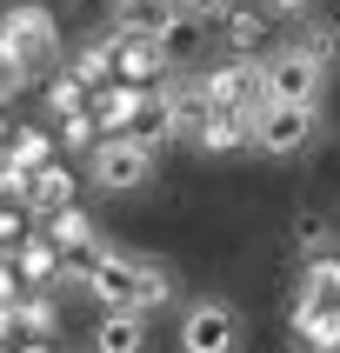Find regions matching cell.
<instances>
[{
    "mask_svg": "<svg viewBox=\"0 0 340 353\" xmlns=\"http://www.w3.org/2000/svg\"><path fill=\"white\" fill-rule=\"evenodd\" d=\"M154 147H140L134 134H100L87 147V180H94L100 194H140L147 180H154Z\"/></svg>",
    "mask_w": 340,
    "mask_h": 353,
    "instance_id": "cell-1",
    "label": "cell"
},
{
    "mask_svg": "<svg viewBox=\"0 0 340 353\" xmlns=\"http://www.w3.org/2000/svg\"><path fill=\"white\" fill-rule=\"evenodd\" d=\"M320 134V100H260L254 107V147L274 160H294Z\"/></svg>",
    "mask_w": 340,
    "mask_h": 353,
    "instance_id": "cell-2",
    "label": "cell"
},
{
    "mask_svg": "<svg viewBox=\"0 0 340 353\" xmlns=\"http://www.w3.org/2000/svg\"><path fill=\"white\" fill-rule=\"evenodd\" d=\"M234 347H240L234 300H220V294L180 300V353H234Z\"/></svg>",
    "mask_w": 340,
    "mask_h": 353,
    "instance_id": "cell-3",
    "label": "cell"
},
{
    "mask_svg": "<svg viewBox=\"0 0 340 353\" xmlns=\"http://www.w3.org/2000/svg\"><path fill=\"white\" fill-rule=\"evenodd\" d=\"M320 87H327V74L300 54L294 40L274 47V54H260V100H320Z\"/></svg>",
    "mask_w": 340,
    "mask_h": 353,
    "instance_id": "cell-4",
    "label": "cell"
},
{
    "mask_svg": "<svg viewBox=\"0 0 340 353\" xmlns=\"http://www.w3.org/2000/svg\"><path fill=\"white\" fill-rule=\"evenodd\" d=\"M0 47L14 60H27V67H40V60L60 47V27H54V14H47L40 0H20V7L0 14Z\"/></svg>",
    "mask_w": 340,
    "mask_h": 353,
    "instance_id": "cell-5",
    "label": "cell"
},
{
    "mask_svg": "<svg viewBox=\"0 0 340 353\" xmlns=\"http://www.w3.org/2000/svg\"><path fill=\"white\" fill-rule=\"evenodd\" d=\"M87 294L100 300V314H140V294H134V254H120V247H94L87 254V280H80Z\"/></svg>",
    "mask_w": 340,
    "mask_h": 353,
    "instance_id": "cell-6",
    "label": "cell"
},
{
    "mask_svg": "<svg viewBox=\"0 0 340 353\" xmlns=\"http://www.w3.org/2000/svg\"><path fill=\"white\" fill-rule=\"evenodd\" d=\"M200 100L207 107H260V54H234L214 74H200Z\"/></svg>",
    "mask_w": 340,
    "mask_h": 353,
    "instance_id": "cell-7",
    "label": "cell"
},
{
    "mask_svg": "<svg viewBox=\"0 0 340 353\" xmlns=\"http://www.w3.org/2000/svg\"><path fill=\"white\" fill-rule=\"evenodd\" d=\"M167 47L160 40H140V34H114V74L127 80V87H160L167 80Z\"/></svg>",
    "mask_w": 340,
    "mask_h": 353,
    "instance_id": "cell-8",
    "label": "cell"
},
{
    "mask_svg": "<svg viewBox=\"0 0 340 353\" xmlns=\"http://www.w3.org/2000/svg\"><path fill=\"white\" fill-rule=\"evenodd\" d=\"M134 294L140 314H160V307H180V274L167 254H134Z\"/></svg>",
    "mask_w": 340,
    "mask_h": 353,
    "instance_id": "cell-9",
    "label": "cell"
},
{
    "mask_svg": "<svg viewBox=\"0 0 340 353\" xmlns=\"http://www.w3.org/2000/svg\"><path fill=\"white\" fill-rule=\"evenodd\" d=\"M194 147L207 154H234V147H254V107H207Z\"/></svg>",
    "mask_w": 340,
    "mask_h": 353,
    "instance_id": "cell-10",
    "label": "cell"
},
{
    "mask_svg": "<svg viewBox=\"0 0 340 353\" xmlns=\"http://www.w3.org/2000/svg\"><path fill=\"white\" fill-rule=\"evenodd\" d=\"M14 274H20V287H27V294H34V287L47 294V287L60 280V247H54L47 234H27V240L14 247Z\"/></svg>",
    "mask_w": 340,
    "mask_h": 353,
    "instance_id": "cell-11",
    "label": "cell"
},
{
    "mask_svg": "<svg viewBox=\"0 0 340 353\" xmlns=\"http://www.w3.org/2000/svg\"><path fill=\"white\" fill-rule=\"evenodd\" d=\"M180 0H120L114 7V34H140V40H160L174 27Z\"/></svg>",
    "mask_w": 340,
    "mask_h": 353,
    "instance_id": "cell-12",
    "label": "cell"
},
{
    "mask_svg": "<svg viewBox=\"0 0 340 353\" xmlns=\"http://www.w3.org/2000/svg\"><path fill=\"white\" fill-rule=\"evenodd\" d=\"M127 134H134L140 147H154V154L174 140V107H167L160 87H140V107H134V120H127Z\"/></svg>",
    "mask_w": 340,
    "mask_h": 353,
    "instance_id": "cell-13",
    "label": "cell"
},
{
    "mask_svg": "<svg viewBox=\"0 0 340 353\" xmlns=\"http://www.w3.org/2000/svg\"><path fill=\"white\" fill-rule=\"evenodd\" d=\"M134 107H140V87H127V80H114V87H94V94H87V114H94L100 134H127Z\"/></svg>",
    "mask_w": 340,
    "mask_h": 353,
    "instance_id": "cell-14",
    "label": "cell"
},
{
    "mask_svg": "<svg viewBox=\"0 0 340 353\" xmlns=\"http://www.w3.org/2000/svg\"><path fill=\"white\" fill-rule=\"evenodd\" d=\"M47 240L60 247V260H80V254L100 247V227L80 214V207H60V214H47Z\"/></svg>",
    "mask_w": 340,
    "mask_h": 353,
    "instance_id": "cell-15",
    "label": "cell"
},
{
    "mask_svg": "<svg viewBox=\"0 0 340 353\" xmlns=\"http://www.w3.org/2000/svg\"><path fill=\"white\" fill-rule=\"evenodd\" d=\"M294 340L314 353H340V307H307L294 300Z\"/></svg>",
    "mask_w": 340,
    "mask_h": 353,
    "instance_id": "cell-16",
    "label": "cell"
},
{
    "mask_svg": "<svg viewBox=\"0 0 340 353\" xmlns=\"http://www.w3.org/2000/svg\"><path fill=\"white\" fill-rule=\"evenodd\" d=\"M300 300L307 307H340V254H307L300 260Z\"/></svg>",
    "mask_w": 340,
    "mask_h": 353,
    "instance_id": "cell-17",
    "label": "cell"
},
{
    "mask_svg": "<svg viewBox=\"0 0 340 353\" xmlns=\"http://www.w3.org/2000/svg\"><path fill=\"white\" fill-rule=\"evenodd\" d=\"M147 347V314H100V327H94V353H140Z\"/></svg>",
    "mask_w": 340,
    "mask_h": 353,
    "instance_id": "cell-18",
    "label": "cell"
},
{
    "mask_svg": "<svg viewBox=\"0 0 340 353\" xmlns=\"http://www.w3.org/2000/svg\"><path fill=\"white\" fill-rule=\"evenodd\" d=\"M294 47H300L307 60H314L320 74H334V67H340V20L307 14V20H300V34H294Z\"/></svg>",
    "mask_w": 340,
    "mask_h": 353,
    "instance_id": "cell-19",
    "label": "cell"
},
{
    "mask_svg": "<svg viewBox=\"0 0 340 353\" xmlns=\"http://www.w3.org/2000/svg\"><path fill=\"white\" fill-rule=\"evenodd\" d=\"M7 320H14V334H20V340H54L60 307H54L47 294H20L14 307H7Z\"/></svg>",
    "mask_w": 340,
    "mask_h": 353,
    "instance_id": "cell-20",
    "label": "cell"
},
{
    "mask_svg": "<svg viewBox=\"0 0 340 353\" xmlns=\"http://www.w3.org/2000/svg\"><path fill=\"white\" fill-rule=\"evenodd\" d=\"M60 207H74V174L47 160V167L34 174V194H27V214H60Z\"/></svg>",
    "mask_w": 340,
    "mask_h": 353,
    "instance_id": "cell-21",
    "label": "cell"
},
{
    "mask_svg": "<svg viewBox=\"0 0 340 353\" xmlns=\"http://www.w3.org/2000/svg\"><path fill=\"white\" fill-rule=\"evenodd\" d=\"M220 34H227V47H234V54H254L260 40H267V14H260V7H247V0H234V7L220 14Z\"/></svg>",
    "mask_w": 340,
    "mask_h": 353,
    "instance_id": "cell-22",
    "label": "cell"
},
{
    "mask_svg": "<svg viewBox=\"0 0 340 353\" xmlns=\"http://www.w3.org/2000/svg\"><path fill=\"white\" fill-rule=\"evenodd\" d=\"M67 74H74L87 94H94V87H107V74H114V34H107V40H94V47H80Z\"/></svg>",
    "mask_w": 340,
    "mask_h": 353,
    "instance_id": "cell-23",
    "label": "cell"
},
{
    "mask_svg": "<svg viewBox=\"0 0 340 353\" xmlns=\"http://www.w3.org/2000/svg\"><path fill=\"white\" fill-rule=\"evenodd\" d=\"M47 154H54V140L40 134V127H14V134H7V160H14V167H27V174H40V167H47Z\"/></svg>",
    "mask_w": 340,
    "mask_h": 353,
    "instance_id": "cell-24",
    "label": "cell"
},
{
    "mask_svg": "<svg viewBox=\"0 0 340 353\" xmlns=\"http://www.w3.org/2000/svg\"><path fill=\"white\" fill-rule=\"evenodd\" d=\"M294 247L300 254H334V220L327 214H300L294 220Z\"/></svg>",
    "mask_w": 340,
    "mask_h": 353,
    "instance_id": "cell-25",
    "label": "cell"
},
{
    "mask_svg": "<svg viewBox=\"0 0 340 353\" xmlns=\"http://www.w3.org/2000/svg\"><path fill=\"white\" fill-rule=\"evenodd\" d=\"M80 107H87V87H80L74 74H60L54 87H47V114H54V120H67V114H80Z\"/></svg>",
    "mask_w": 340,
    "mask_h": 353,
    "instance_id": "cell-26",
    "label": "cell"
},
{
    "mask_svg": "<svg viewBox=\"0 0 340 353\" xmlns=\"http://www.w3.org/2000/svg\"><path fill=\"white\" fill-rule=\"evenodd\" d=\"M94 140H100V127H94V114H87V107H80V114H67V120H60V147H74V154H87Z\"/></svg>",
    "mask_w": 340,
    "mask_h": 353,
    "instance_id": "cell-27",
    "label": "cell"
},
{
    "mask_svg": "<svg viewBox=\"0 0 340 353\" xmlns=\"http://www.w3.org/2000/svg\"><path fill=\"white\" fill-rule=\"evenodd\" d=\"M234 0H180V14L194 20V27H220V14H227Z\"/></svg>",
    "mask_w": 340,
    "mask_h": 353,
    "instance_id": "cell-28",
    "label": "cell"
},
{
    "mask_svg": "<svg viewBox=\"0 0 340 353\" xmlns=\"http://www.w3.org/2000/svg\"><path fill=\"white\" fill-rule=\"evenodd\" d=\"M20 294H27V287H20V274H14V260H0V314H7V307H14Z\"/></svg>",
    "mask_w": 340,
    "mask_h": 353,
    "instance_id": "cell-29",
    "label": "cell"
},
{
    "mask_svg": "<svg viewBox=\"0 0 340 353\" xmlns=\"http://www.w3.org/2000/svg\"><path fill=\"white\" fill-rule=\"evenodd\" d=\"M314 0H267V20H307Z\"/></svg>",
    "mask_w": 340,
    "mask_h": 353,
    "instance_id": "cell-30",
    "label": "cell"
},
{
    "mask_svg": "<svg viewBox=\"0 0 340 353\" xmlns=\"http://www.w3.org/2000/svg\"><path fill=\"white\" fill-rule=\"evenodd\" d=\"M20 214H27V207H0V240H14V247L27 240V227H20Z\"/></svg>",
    "mask_w": 340,
    "mask_h": 353,
    "instance_id": "cell-31",
    "label": "cell"
},
{
    "mask_svg": "<svg viewBox=\"0 0 340 353\" xmlns=\"http://www.w3.org/2000/svg\"><path fill=\"white\" fill-rule=\"evenodd\" d=\"M14 353H47V340H20V347Z\"/></svg>",
    "mask_w": 340,
    "mask_h": 353,
    "instance_id": "cell-32",
    "label": "cell"
},
{
    "mask_svg": "<svg viewBox=\"0 0 340 353\" xmlns=\"http://www.w3.org/2000/svg\"><path fill=\"white\" fill-rule=\"evenodd\" d=\"M107 7H120V0H107Z\"/></svg>",
    "mask_w": 340,
    "mask_h": 353,
    "instance_id": "cell-33",
    "label": "cell"
}]
</instances>
